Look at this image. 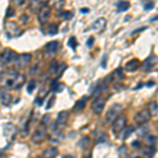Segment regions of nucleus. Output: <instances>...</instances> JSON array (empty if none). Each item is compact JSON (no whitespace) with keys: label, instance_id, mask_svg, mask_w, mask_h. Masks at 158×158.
Wrapping results in <instances>:
<instances>
[{"label":"nucleus","instance_id":"obj_3","mask_svg":"<svg viewBox=\"0 0 158 158\" xmlns=\"http://www.w3.org/2000/svg\"><path fill=\"white\" fill-rule=\"evenodd\" d=\"M47 125H43V123H40L39 127L35 130V132L32 135V138H31L32 142L34 145H40L41 142H43V140L47 137Z\"/></svg>","mask_w":158,"mask_h":158},{"label":"nucleus","instance_id":"obj_1","mask_svg":"<svg viewBox=\"0 0 158 158\" xmlns=\"http://www.w3.org/2000/svg\"><path fill=\"white\" fill-rule=\"evenodd\" d=\"M18 73L16 70L13 69H10L7 71H5L4 73L1 75V81H2L3 85L7 89H12V88H15V82H16V79H17Z\"/></svg>","mask_w":158,"mask_h":158},{"label":"nucleus","instance_id":"obj_42","mask_svg":"<svg viewBox=\"0 0 158 158\" xmlns=\"http://www.w3.org/2000/svg\"><path fill=\"white\" fill-rule=\"evenodd\" d=\"M21 20H22V21H24V22H25V21L27 20V15H23V16H21Z\"/></svg>","mask_w":158,"mask_h":158},{"label":"nucleus","instance_id":"obj_26","mask_svg":"<svg viewBox=\"0 0 158 158\" xmlns=\"http://www.w3.org/2000/svg\"><path fill=\"white\" fill-rule=\"evenodd\" d=\"M150 113H151V115L152 116H155V115H157L158 114V105L155 102V101H152L151 103H150Z\"/></svg>","mask_w":158,"mask_h":158},{"label":"nucleus","instance_id":"obj_21","mask_svg":"<svg viewBox=\"0 0 158 158\" xmlns=\"http://www.w3.org/2000/svg\"><path fill=\"white\" fill-rule=\"evenodd\" d=\"M85 100H87V98H83V99H80V100H78L77 102L75 103L74 105V110L76 112H79V111H82L85 107Z\"/></svg>","mask_w":158,"mask_h":158},{"label":"nucleus","instance_id":"obj_38","mask_svg":"<svg viewBox=\"0 0 158 158\" xmlns=\"http://www.w3.org/2000/svg\"><path fill=\"white\" fill-rule=\"evenodd\" d=\"M93 42H94V37H90L89 39H88V41H87V45L89 47H91L92 45H93Z\"/></svg>","mask_w":158,"mask_h":158},{"label":"nucleus","instance_id":"obj_29","mask_svg":"<svg viewBox=\"0 0 158 158\" xmlns=\"http://www.w3.org/2000/svg\"><path fill=\"white\" fill-rule=\"evenodd\" d=\"M41 7L42 5L40 4V2L39 1H32V3H31V11H36V10H40L41 9Z\"/></svg>","mask_w":158,"mask_h":158},{"label":"nucleus","instance_id":"obj_18","mask_svg":"<svg viewBox=\"0 0 158 158\" xmlns=\"http://www.w3.org/2000/svg\"><path fill=\"white\" fill-rule=\"evenodd\" d=\"M58 155V149L56 147H49L43 151V158H55Z\"/></svg>","mask_w":158,"mask_h":158},{"label":"nucleus","instance_id":"obj_16","mask_svg":"<svg viewBox=\"0 0 158 158\" xmlns=\"http://www.w3.org/2000/svg\"><path fill=\"white\" fill-rule=\"evenodd\" d=\"M105 25H107V20H105L103 17L98 18L97 20L93 23L92 25V29L96 32H102L105 29Z\"/></svg>","mask_w":158,"mask_h":158},{"label":"nucleus","instance_id":"obj_9","mask_svg":"<svg viewBox=\"0 0 158 158\" xmlns=\"http://www.w3.org/2000/svg\"><path fill=\"white\" fill-rule=\"evenodd\" d=\"M3 134L9 141H13L16 135V127L13 123H7L3 127Z\"/></svg>","mask_w":158,"mask_h":158},{"label":"nucleus","instance_id":"obj_34","mask_svg":"<svg viewBox=\"0 0 158 158\" xmlns=\"http://www.w3.org/2000/svg\"><path fill=\"white\" fill-rule=\"evenodd\" d=\"M61 17H62L63 19L70 20L71 18H73V13H71V12H63V13L61 14Z\"/></svg>","mask_w":158,"mask_h":158},{"label":"nucleus","instance_id":"obj_35","mask_svg":"<svg viewBox=\"0 0 158 158\" xmlns=\"http://www.w3.org/2000/svg\"><path fill=\"white\" fill-rule=\"evenodd\" d=\"M65 68H67V65H65V63H61V65L58 67V70H57V71H58V76H60L61 74L63 73V71L65 70Z\"/></svg>","mask_w":158,"mask_h":158},{"label":"nucleus","instance_id":"obj_8","mask_svg":"<svg viewBox=\"0 0 158 158\" xmlns=\"http://www.w3.org/2000/svg\"><path fill=\"white\" fill-rule=\"evenodd\" d=\"M105 107V99L103 97H97L92 103V110L95 114H100Z\"/></svg>","mask_w":158,"mask_h":158},{"label":"nucleus","instance_id":"obj_10","mask_svg":"<svg viewBox=\"0 0 158 158\" xmlns=\"http://www.w3.org/2000/svg\"><path fill=\"white\" fill-rule=\"evenodd\" d=\"M50 15H51V7L47 4H43L41 9L39 10V14H38V21L40 23H45V21L49 19Z\"/></svg>","mask_w":158,"mask_h":158},{"label":"nucleus","instance_id":"obj_33","mask_svg":"<svg viewBox=\"0 0 158 158\" xmlns=\"http://www.w3.org/2000/svg\"><path fill=\"white\" fill-rule=\"evenodd\" d=\"M154 5H155V3L153 1H151V2H145L143 3V9H145V11H149V10L153 9Z\"/></svg>","mask_w":158,"mask_h":158},{"label":"nucleus","instance_id":"obj_25","mask_svg":"<svg viewBox=\"0 0 158 158\" xmlns=\"http://www.w3.org/2000/svg\"><path fill=\"white\" fill-rule=\"evenodd\" d=\"M134 132V128L129 125V127H125V130H123V133H122V139H127L131 136V134Z\"/></svg>","mask_w":158,"mask_h":158},{"label":"nucleus","instance_id":"obj_32","mask_svg":"<svg viewBox=\"0 0 158 158\" xmlns=\"http://www.w3.org/2000/svg\"><path fill=\"white\" fill-rule=\"evenodd\" d=\"M69 45L72 47V49H76L77 47V41H76L75 37H71L69 39Z\"/></svg>","mask_w":158,"mask_h":158},{"label":"nucleus","instance_id":"obj_11","mask_svg":"<svg viewBox=\"0 0 158 158\" xmlns=\"http://www.w3.org/2000/svg\"><path fill=\"white\" fill-rule=\"evenodd\" d=\"M12 101V96L9 89L5 87H0V102L3 105H9Z\"/></svg>","mask_w":158,"mask_h":158},{"label":"nucleus","instance_id":"obj_41","mask_svg":"<svg viewBox=\"0 0 158 158\" xmlns=\"http://www.w3.org/2000/svg\"><path fill=\"white\" fill-rule=\"evenodd\" d=\"M80 12H81V13H89L90 10L88 9V7H83V9H81V10H80Z\"/></svg>","mask_w":158,"mask_h":158},{"label":"nucleus","instance_id":"obj_43","mask_svg":"<svg viewBox=\"0 0 158 158\" xmlns=\"http://www.w3.org/2000/svg\"><path fill=\"white\" fill-rule=\"evenodd\" d=\"M62 158H75V157H74V156H72V155H63Z\"/></svg>","mask_w":158,"mask_h":158},{"label":"nucleus","instance_id":"obj_17","mask_svg":"<svg viewBox=\"0 0 158 158\" xmlns=\"http://www.w3.org/2000/svg\"><path fill=\"white\" fill-rule=\"evenodd\" d=\"M156 63H157V57L152 54L147 60L145 61V63H143V68H145V71H149V70L153 69V68L155 67Z\"/></svg>","mask_w":158,"mask_h":158},{"label":"nucleus","instance_id":"obj_14","mask_svg":"<svg viewBox=\"0 0 158 158\" xmlns=\"http://www.w3.org/2000/svg\"><path fill=\"white\" fill-rule=\"evenodd\" d=\"M5 29H7V32L11 36H18L21 33L19 27H18L15 22H13V21H9V22L5 24Z\"/></svg>","mask_w":158,"mask_h":158},{"label":"nucleus","instance_id":"obj_4","mask_svg":"<svg viewBox=\"0 0 158 158\" xmlns=\"http://www.w3.org/2000/svg\"><path fill=\"white\" fill-rule=\"evenodd\" d=\"M18 57V54L16 52H14L13 50L11 49H5L4 51L2 52V54L0 55V58L1 60L5 63V65H9V63L15 62L16 59Z\"/></svg>","mask_w":158,"mask_h":158},{"label":"nucleus","instance_id":"obj_47","mask_svg":"<svg viewBox=\"0 0 158 158\" xmlns=\"http://www.w3.org/2000/svg\"><path fill=\"white\" fill-rule=\"evenodd\" d=\"M34 158H43V157H40V156H37V157H34Z\"/></svg>","mask_w":158,"mask_h":158},{"label":"nucleus","instance_id":"obj_5","mask_svg":"<svg viewBox=\"0 0 158 158\" xmlns=\"http://www.w3.org/2000/svg\"><path fill=\"white\" fill-rule=\"evenodd\" d=\"M32 60L31 54H19L15 61V65L18 69H23L25 68Z\"/></svg>","mask_w":158,"mask_h":158},{"label":"nucleus","instance_id":"obj_13","mask_svg":"<svg viewBox=\"0 0 158 158\" xmlns=\"http://www.w3.org/2000/svg\"><path fill=\"white\" fill-rule=\"evenodd\" d=\"M68 118H69V113H68L67 111L59 112L57 115V119H56V125H57L59 129H61V128L67 123Z\"/></svg>","mask_w":158,"mask_h":158},{"label":"nucleus","instance_id":"obj_50","mask_svg":"<svg viewBox=\"0 0 158 158\" xmlns=\"http://www.w3.org/2000/svg\"><path fill=\"white\" fill-rule=\"evenodd\" d=\"M137 158H138V157H137Z\"/></svg>","mask_w":158,"mask_h":158},{"label":"nucleus","instance_id":"obj_6","mask_svg":"<svg viewBox=\"0 0 158 158\" xmlns=\"http://www.w3.org/2000/svg\"><path fill=\"white\" fill-rule=\"evenodd\" d=\"M151 113H150L149 110H142V111H139L137 114L135 115V122L137 125H143V123L148 122L151 118Z\"/></svg>","mask_w":158,"mask_h":158},{"label":"nucleus","instance_id":"obj_40","mask_svg":"<svg viewBox=\"0 0 158 158\" xmlns=\"http://www.w3.org/2000/svg\"><path fill=\"white\" fill-rule=\"evenodd\" d=\"M13 13H14V11L12 10V7H9V9H7V16L9 17V16H11Z\"/></svg>","mask_w":158,"mask_h":158},{"label":"nucleus","instance_id":"obj_2","mask_svg":"<svg viewBox=\"0 0 158 158\" xmlns=\"http://www.w3.org/2000/svg\"><path fill=\"white\" fill-rule=\"evenodd\" d=\"M122 111H123V107L121 105H119V103L113 105L109 110H108L107 114H105V121L107 123H113L114 121L120 116Z\"/></svg>","mask_w":158,"mask_h":158},{"label":"nucleus","instance_id":"obj_12","mask_svg":"<svg viewBox=\"0 0 158 158\" xmlns=\"http://www.w3.org/2000/svg\"><path fill=\"white\" fill-rule=\"evenodd\" d=\"M65 138V134L62 133L61 129H56L52 132L51 136H50V140L53 143H60Z\"/></svg>","mask_w":158,"mask_h":158},{"label":"nucleus","instance_id":"obj_30","mask_svg":"<svg viewBox=\"0 0 158 158\" xmlns=\"http://www.w3.org/2000/svg\"><path fill=\"white\" fill-rule=\"evenodd\" d=\"M35 88H36V81L35 80H31L29 82V85H27V93H32V92L35 90Z\"/></svg>","mask_w":158,"mask_h":158},{"label":"nucleus","instance_id":"obj_31","mask_svg":"<svg viewBox=\"0 0 158 158\" xmlns=\"http://www.w3.org/2000/svg\"><path fill=\"white\" fill-rule=\"evenodd\" d=\"M53 90L55 92H61L63 89H65V85L63 83H59V85H55V83H53Z\"/></svg>","mask_w":158,"mask_h":158},{"label":"nucleus","instance_id":"obj_39","mask_svg":"<svg viewBox=\"0 0 158 158\" xmlns=\"http://www.w3.org/2000/svg\"><path fill=\"white\" fill-rule=\"evenodd\" d=\"M54 100H55V97H52L51 98V100H50V103H47V109L49 110L50 108H52V105H53V103H54Z\"/></svg>","mask_w":158,"mask_h":158},{"label":"nucleus","instance_id":"obj_48","mask_svg":"<svg viewBox=\"0 0 158 158\" xmlns=\"http://www.w3.org/2000/svg\"><path fill=\"white\" fill-rule=\"evenodd\" d=\"M1 155H2V153H1V151H0V157H1Z\"/></svg>","mask_w":158,"mask_h":158},{"label":"nucleus","instance_id":"obj_20","mask_svg":"<svg viewBox=\"0 0 158 158\" xmlns=\"http://www.w3.org/2000/svg\"><path fill=\"white\" fill-rule=\"evenodd\" d=\"M129 9H130V2H128V1H119L117 3L118 12H125Z\"/></svg>","mask_w":158,"mask_h":158},{"label":"nucleus","instance_id":"obj_24","mask_svg":"<svg viewBox=\"0 0 158 158\" xmlns=\"http://www.w3.org/2000/svg\"><path fill=\"white\" fill-rule=\"evenodd\" d=\"M58 32V25L55 24V23H51V24L47 27V34L51 36L56 35Z\"/></svg>","mask_w":158,"mask_h":158},{"label":"nucleus","instance_id":"obj_45","mask_svg":"<svg viewBox=\"0 0 158 158\" xmlns=\"http://www.w3.org/2000/svg\"><path fill=\"white\" fill-rule=\"evenodd\" d=\"M156 20H158V15L155 16V17H154L153 19H151V22H154V21H156Z\"/></svg>","mask_w":158,"mask_h":158},{"label":"nucleus","instance_id":"obj_49","mask_svg":"<svg viewBox=\"0 0 158 158\" xmlns=\"http://www.w3.org/2000/svg\"><path fill=\"white\" fill-rule=\"evenodd\" d=\"M88 158H91V156H88Z\"/></svg>","mask_w":158,"mask_h":158},{"label":"nucleus","instance_id":"obj_37","mask_svg":"<svg viewBox=\"0 0 158 158\" xmlns=\"http://www.w3.org/2000/svg\"><path fill=\"white\" fill-rule=\"evenodd\" d=\"M115 74H116V77L118 76V78L119 79H121V78L123 77V75H122V71H121V69H118L117 71L115 72Z\"/></svg>","mask_w":158,"mask_h":158},{"label":"nucleus","instance_id":"obj_46","mask_svg":"<svg viewBox=\"0 0 158 158\" xmlns=\"http://www.w3.org/2000/svg\"><path fill=\"white\" fill-rule=\"evenodd\" d=\"M102 65H102V67H105V57H103V59H102Z\"/></svg>","mask_w":158,"mask_h":158},{"label":"nucleus","instance_id":"obj_7","mask_svg":"<svg viewBox=\"0 0 158 158\" xmlns=\"http://www.w3.org/2000/svg\"><path fill=\"white\" fill-rule=\"evenodd\" d=\"M125 125H127V117H125V116L120 115L113 122V128H112V129H113V132L115 134L120 133L122 130H125Z\"/></svg>","mask_w":158,"mask_h":158},{"label":"nucleus","instance_id":"obj_15","mask_svg":"<svg viewBox=\"0 0 158 158\" xmlns=\"http://www.w3.org/2000/svg\"><path fill=\"white\" fill-rule=\"evenodd\" d=\"M59 47H60V45H59L58 41H51V42L45 45V52H47V54H49V55H53V54L57 53Z\"/></svg>","mask_w":158,"mask_h":158},{"label":"nucleus","instance_id":"obj_44","mask_svg":"<svg viewBox=\"0 0 158 158\" xmlns=\"http://www.w3.org/2000/svg\"><path fill=\"white\" fill-rule=\"evenodd\" d=\"M132 147H138V141H134V142H132Z\"/></svg>","mask_w":158,"mask_h":158},{"label":"nucleus","instance_id":"obj_19","mask_svg":"<svg viewBox=\"0 0 158 158\" xmlns=\"http://www.w3.org/2000/svg\"><path fill=\"white\" fill-rule=\"evenodd\" d=\"M139 65H140V62H139L138 59H132V60H130L129 62L125 65V70H127L128 72L136 71V70L139 68Z\"/></svg>","mask_w":158,"mask_h":158},{"label":"nucleus","instance_id":"obj_27","mask_svg":"<svg viewBox=\"0 0 158 158\" xmlns=\"http://www.w3.org/2000/svg\"><path fill=\"white\" fill-rule=\"evenodd\" d=\"M90 145V139L89 137H83L80 141H79V147L82 148V149H87Z\"/></svg>","mask_w":158,"mask_h":158},{"label":"nucleus","instance_id":"obj_36","mask_svg":"<svg viewBox=\"0 0 158 158\" xmlns=\"http://www.w3.org/2000/svg\"><path fill=\"white\" fill-rule=\"evenodd\" d=\"M50 118H51V116L50 115H45L43 116V118H42V121H41V123H43V125H45L47 127V125H49V122H50Z\"/></svg>","mask_w":158,"mask_h":158},{"label":"nucleus","instance_id":"obj_28","mask_svg":"<svg viewBox=\"0 0 158 158\" xmlns=\"http://www.w3.org/2000/svg\"><path fill=\"white\" fill-rule=\"evenodd\" d=\"M58 70V63L56 60H52V62L50 63V71L51 73H55Z\"/></svg>","mask_w":158,"mask_h":158},{"label":"nucleus","instance_id":"obj_23","mask_svg":"<svg viewBox=\"0 0 158 158\" xmlns=\"http://www.w3.org/2000/svg\"><path fill=\"white\" fill-rule=\"evenodd\" d=\"M25 81V76L24 75H18L17 79H16V82H15V89H19V88H21V85L24 83Z\"/></svg>","mask_w":158,"mask_h":158},{"label":"nucleus","instance_id":"obj_22","mask_svg":"<svg viewBox=\"0 0 158 158\" xmlns=\"http://www.w3.org/2000/svg\"><path fill=\"white\" fill-rule=\"evenodd\" d=\"M96 137V142H99V143H101V142H105V140L108 139V136H107V134L105 133V132H102V131H99L97 133V135L95 136Z\"/></svg>","mask_w":158,"mask_h":158}]
</instances>
